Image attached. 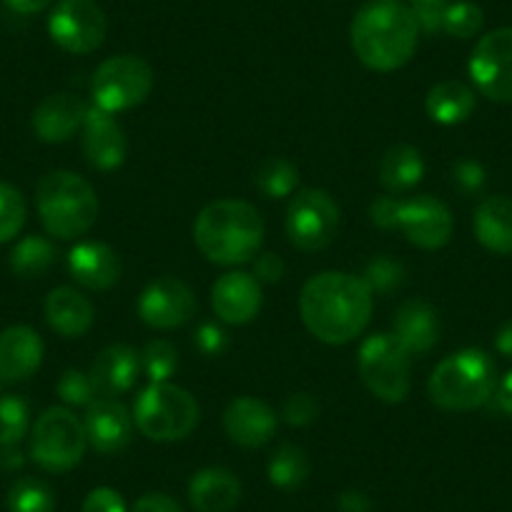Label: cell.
Instances as JSON below:
<instances>
[{
	"label": "cell",
	"mask_w": 512,
	"mask_h": 512,
	"mask_svg": "<svg viewBox=\"0 0 512 512\" xmlns=\"http://www.w3.org/2000/svg\"><path fill=\"white\" fill-rule=\"evenodd\" d=\"M31 425L28 402L18 395L0 397V447H13L26 437Z\"/></svg>",
	"instance_id": "cell-33"
},
{
	"label": "cell",
	"mask_w": 512,
	"mask_h": 512,
	"mask_svg": "<svg viewBox=\"0 0 512 512\" xmlns=\"http://www.w3.org/2000/svg\"><path fill=\"white\" fill-rule=\"evenodd\" d=\"M485 13L470 0H457L442 16V31L452 38H472L482 31Z\"/></svg>",
	"instance_id": "cell-35"
},
{
	"label": "cell",
	"mask_w": 512,
	"mask_h": 512,
	"mask_svg": "<svg viewBox=\"0 0 512 512\" xmlns=\"http://www.w3.org/2000/svg\"><path fill=\"white\" fill-rule=\"evenodd\" d=\"M126 134L113 113L98 106L88 108L83 121V154L98 171H113L126 161Z\"/></svg>",
	"instance_id": "cell-16"
},
{
	"label": "cell",
	"mask_w": 512,
	"mask_h": 512,
	"mask_svg": "<svg viewBox=\"0 0 512 512\" xmlns=\"http://www.w3.org/2000/svg\"><path fill=\"white\" fill-rule=\"evenodd\" d=\"M3 3L21 16H36V13L46 11L53 0H3Z\"/></svg>",
	"instance_id": "cell-48"
},
{
	"label": "cell",
	"mask_w": 512,
	"mask_h": 512,
	"mask_svg": "<svg viewBox=\"0 0 512 512\" xmlns=\"http://www.w3.org/2000/svg\"><path fill=\"white\" fill-rule=\"evenodd\" d=\"M420 23L405 0H367L352 21V48L379 73L405 66L417 51Z\"/></svg>",
	"instance_id": "cell-2"
},
{
	"label": "cell",
	"mask_w": 512,
	"mask_h": 512,
	"mask_svg": "<svg viewBox=\"0 0 512 512\" xmlns=\"http://www.w3.org/2000/svg\"><path fill=\"white\" fill-rule=\"evenodd\" d=\"M337 505H339V512H369L372 502H369V497L364 495V492L347 490L339 495Z\"/></svg>",
	"instance_id": "cell-47"
},
{
	"label": "cell",
	"mask_w": 512,
	"mask_h": 512,
	"mask_svg": "<svg viewBox=\"0 0 512 512\" xmlns=\"http://www.w3.org/2000/svg\"><path fill=\"white\" fill-rule=\"evenodd\" d=\"M56 262L53 244L43 236H26L11 251V269L23 279H38L48 272Z\"/></svg>",
	"instance_id": "cell-30"
},
{
	"label": "cell",
	"mask_w": 512,
	"mask_h": 512,
	"mask_svg": "<svg viewBox=\"0 0 512 512\" xmlns=\"http://www.w3.org/2000/svg\"><path fill=\"white\" fill-rule=\"evenodd\" d=\"M284 274V262L279 259L277 254H262L259 259H256L254 264V277L259 279V282H279Z\"/></svg>",
	"instance_id": "cell-45"
},
{
	"label": "cell",
	"mask_w": 512,
	"mask_h": 512,
	"mask_svg": "<svg viewBox=\"0 0 512 512\" xmlns=\"http://www.w3.org/2000/svg\"><path fill=\"white\" fill-rule=\"evenodd\" d=\"M154 88V71L139 56H113L93 76V101L101 111L118 113L139 106Z\"/></svg>",
	"instance_id": "cell-9"
},
{
	"label": "cell",
	"mask_w": 512,
	"mask_h": 512,
	"mask_svg": "<svg viewBox=\"0 0 512 512\" xmlns=\"http://www.w3.org/2000/svg\"><path fill=\"white\" fill-rule=\"evenodd\" d=\"M38 214L46 231L71 241L88 234L98 219V196L83 176L73 171H51L38 181Z\"/></svg>",
	"instance_id": "cell-4"
},
{
	"label": "cell",
	"mask_w": 512,
	"mask_h": 512,
	"mask_svg": "<svg viewBox=\"0 0 512 512\" xmlns=\"http://www.w3.org/2000/svg\"><path fill=\"white\" fill-rule=\"evenodd\" d=\"M495 364L480 349H462L442 359L432 372L427 392L437 407L450 412L477 410L495 392Z\"/></svg>",
	"instance_id": "cell-5"
},
{
	"label": "cell",
	"mask_w": 512,
	"mask_h": 512,
	"mask_svg": "<svg viewBox=\"0 0 512 512\" xmlns=\"http://www.w3.org/2000/svg\"><path fill=\"white\" fill-rule=\"evenodd\" d=\"M282 415L292 427H307L317 420L319 405L312 395H307V392H297V395L287 397Z\"/></svg>",
	"instance_id": "cell-40"
},
{
	"label": "cell",
	"mask_w": 512,
	"mask_h": 512,
	"mask_svg": "<svg viewBox=\"0 0 512 512\" xmlns=\"http://www.w3.org/2000/svg\"><path fill=\"white\" fill-rule=\"evenodd\" d=\"M299 174L287 159H279V156H272V159L262 161L259 169L254 174V184L259 186L262 194H267L269 199H282V196H289L294 189H297Z\"/></svg>",
	"instance_id": "cell-32"
},
{
	"label": "cell",
	"mask_w": 512,
	"mask_h": 512,
	"mask_svg": "<svg viewBox=\"0 0 512 512\" xmlns=\"http://www.w3.org/2000/svg\"><path fill=\"white\" fill-rule=\"evenodd\" d=\"M405 3L412 8L422 31L437 33L442 31V16L455 0H405Z\"/></svg>",
	"instance_id": "cell-39"
},
{
	"label": "cell",
	"mask_w": 512,
	"mask_h": 512,
	"mask_svg": "<svg viewBox=\"0 0 512 512\" xmlns=\"http://www.w3.org/2000/svg\"><path fill=\"white\" fill-rule=\"evenodd\" d=\"M189 500L196 512H231L241 500V482L224 467H204L189 482Z\"/></svg>",
	"instance_id": "cell-23"
},
{
	"label": "cell",
	"mask_w": 512,
	"mask_h": 512,
	"mask_svg": "<svg viewBox=\"0 0 512 512\" xmlns=\"http://www.w3.org/2000/svg\"><path fill=\"white\" fill-rule=\"evenodd\" d=\"M83 512H126V502L111 487H96L83 500Z\"/></svg>",
	"instance_id": "cell-41"
},
{
	"label": "cell",
	"mask_w": 512,
	"mask_h": 512,
	"mask_svg": "<svg viewBox=\"0 0 512 512\" xmlns=\"http://www.w3.org/2000/svg\"><path fill=\"white\" fill-rule=\"evenodd\" d=\"M68 269L81 287L106 292L121 279V259L116 251L98 241L76 244L68 254Z\"/></svg>",
	"instance_id": "cell-22"
},
{
	"label": "cell",
	"mask_w": 512,
	"mask_h": 512,
	"mask_svg": "<svg viewBox=\"0 0 512 512\" xmlns=\"http://www.w3.org/2000/svg\"><path fill=\"white\" fill-rule=\"evenodd\" d=\"M139 369L141 357L134 349L126 344H113L93 359L88 377L101 397H121L136 384Z\"/></svg>",
	"instance_id": "cell-21"
},
{
	"label": "cell",
	"mask_w": 512,
	"mask_h": 512,
	"mask_svg": "<svg viewBox=\"0 0 512 512\" xmlns=\"http://www.w3.org/2000/svg\"><path fill=\"white\" fill-rule=\"evenodd\" d=\"M43 362V339L36 329L8 327L0 332V379L3 382H26L38 372Z\"/></svg>",
	"instance_id": "cell-19"
},
{
	"label": "cell",
	"mask_w": 512,
	"mask_h": 512,
	"mask_svg": "<svg viewBox=\"0 0 512 512\" xmlns=\"http://www.w3.org/2000/svg\"><path fill=\"white\" fill-rule=\"evenodd\" d=\"M141 357V367L149 374L151 382H169L171 374L179 367V352L166 339H151L144 347Z\"/></svg>",
	"instance_id": "cell-36"
},
{
	"label": "cell",
	"mask_w": 512,
	"mask_h": 512,
	"mask_svg": "<svg viewBox=\"0 0 512 512\" xmlns=\"http://www.w3.org/2000/svg\"><path fill=\"white\" fill-rule=\"evenodd\" d=\"M93 304L73 287H58L46 297V319L66 339L83 337L93 324Z\"/></svg>",
	"instance_id": "cell-25"
},
{
	"label": "cell",
	"mask_w": 512,
	"mask_h": 512,
	"mask_svg": "<svg viewBox=\"0 0 512 512\" xmlns=\"http://www.w3.org/2000/svg\"><path fill=\"white\" fill-rule=\"evenodd\" d=\"M397 229L420 249H442L452 236V214L435 196H415L400 204Z\"/></svg>",
	"instance_id": "cell-14"
},
{
	"label": "cell",
	"mask_w": 512,
	"mask_h": 512,
	"mask_svg": "<svg viewBox=\"0 0 512 512\" xmlns=\"http://www.w3.org/2000/svg\"><path fill=\"white\" fill-rule=\"evenodd\" d=\"M475 236L487 251L500 256L512 254V199L490 196L475 211Z\"/></svg>",
	"instance_id": "cell-26"
},
{
	"label": "cell",
	"mask_w": 512,
	"mask_h": 512,
	"mask_svg": "<svg viewBox=\"0 0 512 512\" xmlns=\"http://www.w3.org/2000/svg\"><path fill=\"white\" fill-rule=\"evenodd\" d=\"M134 512H184L174 497L164 495V492H149V495L139 497L134 505Z\"/></svg>",
	"instance_id": "cell-44"
},
{
	"label": "cell",
	"mask_w": 512,
	"mask_h": 512,
	"mask_svg": "<svg viewBox=\"0 0 512 512\" xmlns=\"http://www.w3.org/2000/svg\"><path fill=\"white\" fill-rule=\"evenodd\" d=\"M196 344H199L204 354H221L226 347V334L219 327H214V324H204L199 334H196Z\"/></svg>",
	"instance_id": "cell-46"
},
{
	"label": "cell",
	"mask_w": 512,
	"mask_h": 512,
	"mask_svg": "<svg viewBox=\"0 0 512 512\" xmlns=\"http://www.w3.org/2000/svg\"><path fill=\"white\" fill-rule=\"evenodd\" d=\"M96 387H93L91 377L78 369H68L63 377L58 379V397L71 407H88L96 402Z\"/></svg>",
	"instance_id": "cell-38"
},
{
	"label": "cell",
	"mask_w": 512,
	"mask_h": 512,
	"mask_svg": "<svg viewBox=\"0 0 512 512\" xmlns=\"http://www.w3.org/2000/svg\"><path fill=\"white\" fill-rule=\"evenodd\" d=\"M309 457L302 447L297 445H282L269 460V482L279 490H299L307 482Z\"/></svg>",
	"instance_id": "cell-29"
},
{
	"label": "cell",
	"mask_w": 512,
	"mask_h": 512,
	"mask_svg": "<svg viewBox=\"0 0 512 512\" xmlns=\"http://www.w3.org/2000/svg\"><path fill=\"white\" fill-rule=\"evenodd\" d=\"M108 21L96 0H58L48 16L53 43L73 56H88L106 41Z\"/></svg>",
	"instance_id": "cell-11"
},
{
	"label": "cell",
	"mask_w": 512,
	"mask_h": 512,
	"mask_svg": "<svg viewBox=\"0 0 512 512\" xmlns=\"http://www.w3.org/2000/svg\"><path fill=\"white\" fill-rule=\"evenodd\" d=\"M455 181L462 191L475 194V191H480L485 186V169L477 161H460L455 166Z\"/></svg>",
	"instance_id": "cell-42"
},
{
	"label": "cell",
	"mask_w": 512,
	"mask_h": 512,
	"mask_svg": "<svg viewBox=\"0 0 512 512\" xmlns=\"http://www.w3.org/2000/svg\"><path fill=\"white\" fill-rule=\"evenodd\" d=\"M400 204L395 196H379L372 204V221L382 229H397V214H400Z\"/></svg>",
	"instance_id": "cell-43"
},
{
	"label": "cell",
	"mask_w": 512,
	"mask_h": 512,
	"mask_svg": "<svg viewBox=\"0 0 512 512\" xmlns=\"http://www.w3.org/2000/svg\"><path fill=\"white\" fill-rule=\"evenodd\" d=\"M395 337L402 347L410 354H427L440 339V322L430 304L420 302V299H410L402 304L395 314Z\"/></svg>",
	"instance_id": "cell-24"
},
{
	"label": "cell",
	"mask_w": 512,
	"mask_h": 512,
	"mask_svg": "<svg viewBox=\"0 0 512 512\" xmlns=\"http://www.w3.org/2000/svg\"><path fill=\"white\" fill-rule=\"evenodd\" d=\"M28 206L16 186L0 181V244L16 239L26 224Z\"/></svg>",
	"instance_id": "cell-34"
},
{
	"label": "cell",
	"mask_w": 512,
	"mask_h": 512,
	"mask_svg": "<svg viewBox=\"0 0 512 512\" xmlns=\"http://www.w3.org/2000/svg\"><path fill=\"white\" fill-rule=\"evenodd\" d=\"M88 445L101 455H118L134 440V417L116 397H101L86 412Z\"/></svg>",
	"instance_id": "cell-15"
},
{
	"label": "cell",
	"mask_w": 512,
	"mask_h": 512,
	"mask_svg": "<svg viewBox=\"0 0 512 512\" xmlns=\"http://www.w3.org/2000/svg\"><path fill=\"white\" fill-rule=\"evenodd\" d=\"M364 282L369 284L372 292L390 294L395 289L402 287L405 282V267L390 256H374L372 262L367 264V272H364Z\"/></svg>",
	"instance_id": "cell-37"
},
{
	"label": "cell",
	"mask_w": 512,
	"mask_h": 512,
	"mask_svg": "<svg viewBox=\"0 0 512 512\" xmlns=\"http://www.w3.org/2000/svg\"><path fill=\"white\" fill-rule=\"evenodd\" d=\"M497 352L505 354V357H512V319L507 324H502V329L497 332Z\"/></svg>",
	"instance_id": "cell-50"
},
{
	"label": "cell",
	"mask_w": 512,
	"mask_h": 512,
	"mask_svg": "<svg viewBox=\"0 0 512 512\" xmlns=\"http://www.w3.org/2000/svg\"><path fill=\"white\" fill-rule=\"evenodd\" d=\"M194 241L211 264L236 267L251 262L262 249L264 221L246 201L221 199L196 216Z\"/></svg>",
	"instance_id": "cell-3"
},
{
	"label": "cell",
	"mask_w": 512,
	"mask_h": 512,
	"mask_svg": "<svg viewBox=\"0 0 512 512\" xmlns=\"http://www.w3.org/2000/svg\"><path fill=\"white\" fill-rule=\"evenodd\" d=\"M374 292L362 277L324 272L309 279L299 297L304 327L324 344H347L367 329Z\"/></svg>",
	"instance_id": "cell-1"
},
{
	"label": "cell",
	"mask_w": 512,
	"mask_h": 512,
	"mask_svg": "<svg viewBox=\"0 0 512 512\" xmlns=\"http://www.w3.org/2000/svg\"><path fill=\"white\" fill-rule=\"evenodd\" d=\"M8 512H53L56 510V495L51 485L38 477H23L13 482L8 490Z\"/></svg>",
	"instance_id": "cell-31"
},
{
	"label": "cell",
	"mask_w": 512,
	"mask_h": 512,
	"mask_svg": "<svg viewBox=\"0 0 512 512\" xmlns=\"http://www.w3.org/2000/svg\"><path fill=\"white\" fill-rule=\"evenodd\" d=\"M86 425L68 407H51L38 417L31 435V457L48 472H68L83 460Z\"/></svg>",
	"instance_id": "cell-7"
},
{
	"label": "cell",
	"mask_w": 512,
	"mask_h": 512,
	"mask_svg": "<svg viewBox=\"0 0 512 512\" xmlns=\"http://www.w3.org/2000/svg\"><path fill=\"white\" fill-rule=\"evenodd\" d=\"M86 103L73 93H53L33 111V131L46 144H63L86 121Z\"/></svg>",
	"instance_id": "cell-20"
},
{
	"label": "cell",
	"mask_w": 512,
	"mask_h": 512,
	"mask_svg": "<svg viewBox=\"0 0 512 512\" xmlns=\"http://www.w3.org/2000/svg\"><path fill=\"white\" fill-rule=\"evenodd\" d=\"M224 430L236 445L246 450L267 445L277 432V415L256 397H239L224 412Z\"/></svg>",
	"instance_id": "cell-18"
},
{
	"label": "cell",
	"mask_w": 512,
	"mask_h": 512,
	"mask_svg": "<svg viewBox=\"0 0 512 512\" xmlns=\"http://www.w3.org/2000/svg\"><path fill=\"white\" fill-rule=\"evenodd\" d=\"M139 314L149 327L176 329L196 314V297L181 279L161 277L141 294Z\"/></svg>",
	"instance_id": "cell-13"
},
{
	"label": "cell",
	"mask_w": 512,
	"mask_h": 512,
	"mask_svg": "<svg viewBox=\"0 0 512 512\" xmlns=\"http://www.w3.org/2000/svg\"><path fill=\"white\" fill-rule=\"evenodd\" d=\"M425 176V161L415 146H392L379 161V181L390 194L415 189Z\"/></svg>",
	"instance_id": "cell-28"
},
{
	"label": "cell",
	"mask_w": 512,
	"mask_h": 512,
	"mask_svg": "<svg viewBox=\"0 0 512 512\" xmlns=\"http://www.w3.org/2000/svg\"><path fill=\"white\" fill-rule=\"evenodd\" d=\"M427 116L442 126H457L465 123L475 113L477 96L472 88H467L460 81H442L430 88L427 93Z\"/></svg>",
	"instance_id": "cell-27"
},
{
	"label": "cell",
	"mask_w": 512,
	"mask_h": 512,
	"mask_svg": "<svg viewBox=\"0 0 512 512\" xmlns=\"http://www.w3.org/2000/svg\"><path fill=\"white\" fill-rule=\"evenodd\" d=\"M211 307L221 322L249 324L262 309V284L244 272L224 274L211 289Z\"/></svg>",
	"instance_id": "cell-17"
},
{
	"label": "cell",
	"mask_w": 512,
	"mask_h": 512,
	"mask_svg": "<svg viewBox=\"0 0 512 512\" xmlns=\"http://www.w3.org/2000/svg\"><path fill=\"white\" fill-rule=\"evenodd\" d=\"M199 402L171 382H151L136 400V427L154 442H179L199 425Z\"/></svg>",
	"instance_id": "cell-6"
},
{
	"label": "cell",
	"mask_w": 512,
	"mask_h": 512,
	"mask_svg": "<svg viewBox=\"0 0 512 512\" xmlns=\"http://www.w3.org/2000/svg\"><path fill=\"white\" fill-rule=\"evenodd\" d=\"M470 76L482 96L512 103V28H497L477 41L470 58Z\"/></svg>",
	"instance_id": "cell-12"
},
{
	"label": "cell",
	"mask_w": 512,
	"mask_h": 512,
	"mask_svg": "<svg viewBox=\"0 0 512 512\" xmlns=\"http://www.w3.org/2000/svg\"><path fill=\"white\" fill-rule=\"evenodd\" d=\"M410 367V352L395 334H372L359 349V374L367 390L392 405L410 395Z\"/></svg>",
	"instance_id": "cell-8"
},
{
	"label": "cell",
	"mask_w": 512,
	"mask_h": 512,
	"mask_svg": "<svg viewBox=\"0 0 512 512\" xmlns=\"http://www.w3.org/2000/svg\"><path fill=\"white\" fill-rule=\"evenodd\" d=\"M497 402H500L502 410L512 417V372L500 382V390H497Z\"/></svg>",
	"instance_id": "cell-49"
},
{
	"label": "cell",
	"mask_w": 512,
	"mask_h": 512,
	"mask_svg": "<svg viewBox=\"0 0 512 512\" xmlns=\"http://www.w3.org/2000/svg\"><path fill=\"white\" fill-rule=\"evenodd\" d=\"M339 206L327 191L302 189L287 209V236L299 251H322L337 239Z\"/></svg>",
	"instance_id": "cell-10"
}]
</instances>
